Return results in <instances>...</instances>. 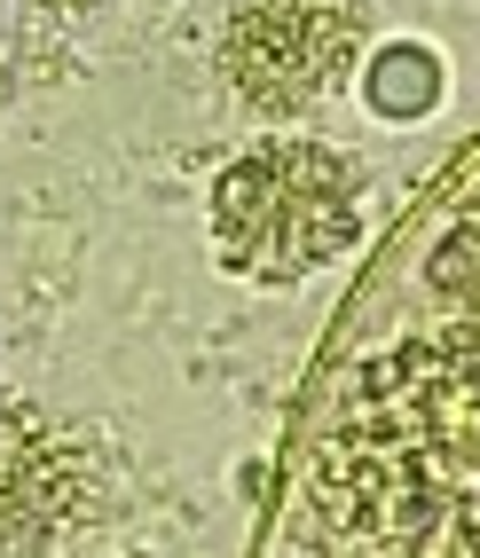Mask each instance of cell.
I'll return each instance as SVG.
<instances>
[{
    "label": "cell",
    "instance_id": "277c9868",
    "mask_svg": "<svg viewBox=\"0 0 480 558\" xmlns=\"http://www.w3.org/2000/svg\"><path fill=\"white\" fill-rule=\"evenodd\" d=\"M465 268V291H457V369L472 378V393H480V213H472V229L457 236V252H449V268L441 276H457Z\"/></svg>",
    "mask_w": 480,
    "mask_h": 558
},
{
    "label": "cell",
    "instance_id": "7a4b0ae2",
    "mask_svg": "<svg viewBox=\"0 0 480 558\" xmlns=\"http://www.w3.org/2000/svg\"><path fill=\"white\" fill-rule=\"evenodd\" d=\"M362 0H237L220 24V80L261 119H300L362 63Z\"/></svg>",
    "mask_w": 480,
    "mask_h": 558
},
{
    "label": "cell",
    "instance_id": "5b68a950",
    "mask_svg": "<svg viewBox=\"0 0 480 558\" xmlns=\"http://www.w3.org/2000/svg\"><path fill=\"white\" fill-rule=\"evenodd\" d=\"M48 9H95V0H48Z\"/></svg>",
    "mask_w": 480,
    "mask_h": 558
},
{
    "label": "cell",
    "instance_id": "3957f363",
    "mask_svg": "<svg viewBox=\"0 0 480 558\" xmlns=\"http://www.w3.org/2000/svg\"><path fill=\"white\" fill-rule=\"evenodd\" d=\"M110 504L103 449L40 409H0V550L40 558Z\"/></svg>",
    "mask_w": 480,
    "mask_h": 558
},
{
    "label": "cell",
    "instance_id": "6da1fadb",
    "mask_svg": "<svg viewBox=\"0 0 480 558\" xmlns=\"http://www.w3.org/2000/svg\"><path fill=\"white\" fill-rule=\"evenodd\" d=\"M362 236V173L331 142L276 134L213 181V244L252 283H300Z\"/></svg>",
    "mask_w": 480,
    "mask_h": 558
}]
</instances>
